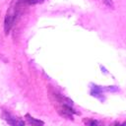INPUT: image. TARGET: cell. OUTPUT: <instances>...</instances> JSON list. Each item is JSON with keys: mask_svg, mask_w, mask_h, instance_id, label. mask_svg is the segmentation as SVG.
Here are the masks:
<instances>
[{"mask_svg": "<svg viewBox=\"0 0 126 126\" xmlns=\"http://www.w3.org/2000/svg\"><path fill=\"white\" fill-rule=\"evenodd\" d=\"M49 95H50L52 102L54 103L56 111L58 112V114L60 116L64 117L66 119H69V120H73L74 119L73 116L75 114L80 115V112L75 110L74 103L69 97L58 93L54 89L49 90Z\"/></svg>", "mask_w": 126, "mask_h": 126, "instance_id": "1", "label": "cell"}, {"mask_svg": "<svg viewBox=\"0 0 126 126\" xmlns=\"http://www.w3.org/2000/svg\"><path fill=\"white\" fill-rule=\"evenodd\" d=\"M117 91H119V89H118V87H115V86L101 87V86H97L94 84H91V88H90L91 95L98 98L101 102L105 100V96L103 95V94L105 92H117Z\"/></svg>", "mask_w": 126, "mask_h": 126, "instance_id": "2", "label": "cell"}, {"mask_svg": "<svg viewBox=\"0 0 126 126\" xmlns=\"http://www.w3.org/2000/svg\"><path fill=\"white\" fill-rule=\"evenodd\" d=\"M3 119L10 126H26V123L22 118L16 116L15 114L7 110H3Z\"/></svg>", "mask_w": 126, "mask_h": 126, "instance_id": "3", "label": "cell"}, {"mask_svg": "<svg viewBox=\"0 0 126 126\" xmlns=\"http://www.w3.org/2000/svg\"><path fill=\"white\" fill-rule=\"evenodd\" d=\"M25 117H26L27 122H28V124L30 126H44V122L42 120L36 119V118L32 117L31 114H29V113H27L25 115Z\"/></svg>", "mask_w": 126, "mask_h": 126, "instance_id": "4", "label": "cell"}, {"mask_svg": "<svg viewBox=\"0 0 126 126\" xmlns=\"http://www.w3.org/2000/svg\"><path fill=\"white\" fill-rule=\"evenodd\" d=\"M83 123L85 126H105L101 120L94 118H83Z\"/></svg>", "mask_w": 126, "mask_h": 126, "instance_id": "5", "label": "cell"}, {"mask_svg": "<svg viewBox=\"0 0 126 126\" xmlns=\"http://www.w3.org/2000/svg\"><path fill=\"white\" fill-rule=\"evenodd\" d=\"M109 126H126V121H123V122H121V121H114Z\"/></svg>", "mask_w": 126, "mask_h": 126, "instance_id": "6", "label": "cell"}]
</instances>
